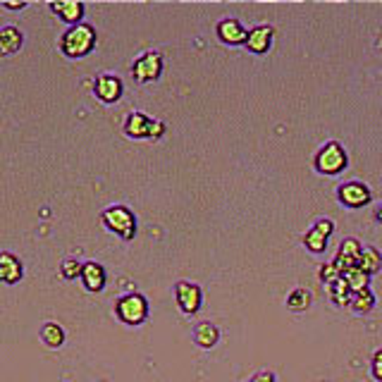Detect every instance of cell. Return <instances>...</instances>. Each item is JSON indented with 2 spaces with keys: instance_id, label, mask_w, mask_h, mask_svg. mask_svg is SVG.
<instances>
[{
  "instance_id": "cell-26",
  "label": "cell",
  "mask_w": 382,
  "mask_h": 382,
  "mask_svg": "<svg viewBox=\"0 0 382 382\" xmlns=\"http://www.w3.org/2000/svg\"><path fill=\"white\" fill-rule=\"evenodd\" d=\"M339 277H342V272H339L337 268L332 265V263H328V265H323V270H320V280H323L325 285H332V282H337Z\"/></svg>"
},
{
  "instance_id": "cell-18",
  "label": "cell",
  "mask_w": 382,
  "mask_h": 382,
  "mask_svg": "<svg viewBox=\"0 0 382 382\" xmlns=\"http://www.w3.org/2000/svg\"><path fill=\"white\" fill-rule=\"evenodd\" d=\"M359 270H363L365 275H375V272H380L382 268V256L378 249H373V246H365V249H361V256H359Z\"/></svg>"
},
{
  "instance_id": "cell-24",
  "label": "cell",
  "mask_w": 382,
  "mask_h": 382,
  "mask_svg": "<svg viewBox=\"0 0 382 382\" xmlns=\"http://www.w3.org/2000/svg\"><path fill=\"white\" fill-rule=\"evenodd\" d=\"M328 289H330V296H332V301L339 303V306H344V303L351 301V289H349L347 282H344V277H339L337 282H332Z\"/></svg>"
},
{
  "instance_id": "cell-3",
  "label": "cell",
  "mask_w": 382,
  "mask_h": 382,
  "mask_svg": "<svg viewBox=\"0 0 382 382\" xmlns=\"http://www.w3.org/2000/svg\"><path fill=\"white\" fill-rule=\"evenodd\" d=\"M103 223L110 232L120 234L122 239H134L137 234V218L127 205H110V208L103 210Z\"/></svg>"
},
{
  "instance_id": "cell-5",
  "label": "cell",
  "mask_w": 382,
  "mask_h": 382,
  "mask_svg": "<svg viewBox=\"0 0 382 382\" xmlns=\"http://www.w3.org/2000/svg\"><path fill=\"white\" fill-rule=\"evenodd\" d=\"M125 134L132 139H160L165 134V122L151 120L143 112H129L125 122Z\"/></svg>"
},
{
  "instance_id": "cell-22",
  "label": "cell",
  "mask_w": 382,
  "mask_h": 382,
  "mask_svg": "<svg viewBox=\"0 0 382 382\" xmlns=\"http://www.w3.org/2000/svg\"><path fill=\"white\" fill-rule=\"evenodd\" d=\"M344 282L349 285L351 289V294H356V292H363V289H368V280L370 277L365 275L363 270H359V268H354V270H349V272H344Z\"/></svg>"
},
{
  "instance_id": "cell-11",
  "label": "cell",
  "mask_w": 382,
  "mask_h": 382,
  "mask_svg": "<svg viewBox=\"0 0 382 382\" xmlns=\"http://www.w3.org/2000/svg\"><path fill=\"white\" fill-rule=\"evenodd\" d=\"M94 94L103 103H115L122 96V81L115 74H101L94 81Z\"/></svg>"
},
{
  "instance_id": "cell-21",
  "label": "cell",
  "mask_w": 382,
  "mask_h": 382,
  "mask_svg": "<svg viewBox=\"0 0 382 382\" xmlns=\"http://www.w3.org/2000/svg\"><path fill=\"white\" fill-rule=\"evenodd\" d=\"M351 308H354L356 313H368L370 308L375 306V296H373V292H370V287L368 289H363V292H356V294H351Z\"/></svg>"
},
{
  "instance_id": "cell-16",
  "label": "cell",
  "mask_w": 382,
  "mask_h": 382,
  "mask_svg": "<svg viewBox=\"0 0 382 382\" xmlns=\"http://www.w3.org/2000/svg\"><path fill=\"white\" fill-rule=\"evenodd\" d=\"M81 280H84V287L89 292H101L105 287V270H103L98 263L89 261L81 265Z\"/></svg>"
},
{
  "instance_id": "cell-14",
  "label": "cell",
  "mask_w": 382,
  "mask_h": 382,
  "mask_svg": "<svg viewBox=\"0 0 382 382\" xmlns=\"http://www.w3.org/2000/svg\"><path fill=\"white\" fill-rule=\"evenodd\" d=\"M218 36H220V41L227 43V46H241V43H246V36H249V32L241 27L239 19L227 17L218 24Z\"/></svg>"
},
{
  "instance_id": "cell-7",
  "label": "cell",
  "mask_w": 382,
  "mask_h": 382,
  "mask_svg": "<svg viewBox=\"0 0 382 382\" xmlns=\"http://www.w3.org/2000/svg\"><path fill=\"white\" fill-rule=\"evenodd\" d=\"M337 196H339V201L347 205V208H363V205H368L370 199H373L370 189L365 187L363 182H347V184H342V187L337 189Z\"/></svg>"
},
{
  "instance_id": "cell-29",
  "label": "cell",
  "mask_w": 382,
  "mask_h": 382,
  "mask_svg": "<svg viewBox=\"0 0 382 382\" xmlns=\"http://www.w3.org/2000/svg\"><path fill=\"white\" fill-rule=\"evenodd\" d=\"M3 8L5 10H24L27 8V3H24V0H19V3H3Z\"/></svg>"
},
{
  "instance_id": "cell-2",
  "label": "cell",
  "mask_w": 382,
  "mask_h": 382,
  "mask_svg": "<svg viewBox=\"0 0 382 382\" xmlns=\"http://www.w3.org/2000/svg\"><path fill=\"white\" fill-rule=\"evenodd\" d=\"M115 316L125 325H141L148 318V301L143 294L129 292L125 296L117 299L115 303Z\"/></svg>"
},
{
  "instance_id": "cell-23",
  "label": "cell",
  "mask_w": 382,
  "mask_h": 382,
  "mask_svg": "<svg viewBox=\"0 0 382 382\" xmlns=\"http://www.w3.org/2000/svg\"><path fill=\"white\" fill-rule=\"evenodd\" d=\"M287 306L292 308V311H306V308L311 306V294L301 287L294 289V292L287 296Z\"/></svg>"
},
{
  "instance_id": "cell-13",
  "label": "cell",
  "mask_w": 382,
  "mask_h": 382,
  "mask_svg": "<svg viewBox=\"0 0 382 382\" xmlns=\"http://www.w3.org/2000/svg\"><path fill=\"white\" fill-rule=\"evenodd\" d=\"M22 275H24L22 261L14 254L3 251V254H0V282H5V285H17V282L22 280Z\"/></svg>"
},
{
  "instance_id": "cell-28",
  "label": "cell",
  "mask_w": 382,
  "mask_h": 382,
  "mask_svg": "<svg viewBox=\"0 0 382 382\" xmlns=\"http://www.w3.org/2000/svg\"><path fill=\"white\" fill-rule=\"evenodd\" d=\"M251 382H275V375L263 370V373H256L254 378H251Z\"/></svg>"
},
{
  "instance_id": "cell-8",
  "label": "cell",
  "mask_w": 382,
  "mask_h": 382,
  "mask_svg": "<svg viewBox=\"0 0 382 382\" xmlns=\"http://www.w3.org/2000/svg\"><path fill=\"white\" fill-rule=\"evenodd\" d=\"M174 296H177V303H179V308H182V313H187V316H194L201 308V301H203L201 287L194 285V282H177Z\"/></svg>"
},
{
  "instance_id": "cell-20",
  "label": "cell",
  "mask_w": 382,
  "mask_h": 382,
  "mask_svg": "<svg viewBox=\"0 0 382 382\" xmlns=\"http://www.w3.org/2000/svg\"><path fill=\"white\" fill-rule=\"evenodd\" d=\"M41 339H43L46 347L58 349V347H63V342H65V330L60 328L58 323H46L43 328H41Z\"/></svg>"
},
{
  "instance_id": "cell-9",
  "label": "cell",
  "mask_w": 382,
  "mask_h": 382,
  "mask_svg": "<svg viewBox=\"0 0 382 382\" xmlns=\"http://www.w3.org/2000/svg\"><path fill=\"white\" fill-rule=\"evenodd\" d=\"M332 230H334L332 220H318V223L306 232V237H303L306 249L313 251V254H323L325 246H328V237L332 234Z\"/></svg>"
},
{
  "instance_id": "cell-15",
  "label": "cell",
  "mask_w": 382,
  "mask_h": 382,
  "mask_svg": "<svg viewBox=\"0 0 382 382\" xmlns=\"http://www.w3.org/2000/svg\"><path fill=\"white\" fill-rule=\"evenodd\" d=\"M50 8V12H55L58 14L63 22L67 24H81V17H84V12H86V8H84V3H77V0H63V3H50L48 5Z\"/></svg>"
},
{
  "instance_id": "cell-27",
  "label": "cell",
  "mask_w": 382,
  "mask_h": 382,
  "mask_svg": "<svg viewBox=\"0 0 382 382\" xmlns=\"http://www.w3.org/2000/svg\"><path fill=\"white\" fill-rule=\"evenodd\" d=\"M373 375H375V380L382 382V349L375 351V356H373Z\"/></svg>"
},
{
  "instance_id": "cell-25",
  "label": "cell",
  "mask_w": 382,
  "mask_h": 382,
  "mask_svg": "<svg viewBox=\"0 0 382 382\" xmlns=\"http://www.w3.org/2000/svg\"><path fill=\"white\" fill-rule=\"evenodd\" d=\"M60 275L65 277V280H74V277L81 275V263L74 261V258H67V261L60 263Z\"/></svg>"
},
{
  "instance_id": "cell-30",
  "label": "cell",
  "mask_w": 382,
  "mask_h": 382,
  "mask_svg": "<svg viewBox=\"0 0 382 382\" xmlns=\"http://www.w3.org/2000/svg\"><path fill=\"white\" fill-rule=\"evenodd\" d=\"M375 220H378V223H382V205L378 210H375Z\"/></svg>"
},
{
  "instance_id": "cell-1",
  "label": "cell",
  "mask_w": 382,
  "mask_h": 382,
  "mask_svg": "<svg viewBox=\"0 0 382 382\" xmlns=\"http://www.w3.org/2000/svg\"><path fill=\"white\" fill-rule=\"evenodd\" d=\"M94 46H96V29L86 22L74 24L60 39V50L67 58H84V55H89L94 50Z\"/></svg>"
},
{
  "instance_id": "cell-19",
  "label": "cell",
  "mask_w": 382,
  "mask_h": 382,
  "mask_svg": "<svg viewBox=\"0 0 382 382\" xmlns=\"http://www.w3.org/2000/svg\"><path fill=\"white\" fill-rule=\"evenodd\" d=\"M218 337H220V332H218V328H215L213 323H199L196 325L194 342L199 344V347H203V349L215 347V344H218Z\"/></svg>"
},
{
  "instance_id": "cell-10",
  "label": "cell",
  "mask_w": 382,
  "mask_h": 382,
  "mask_svg": "<svg viewBox=\"0 0 382 382\" xmlns=\"http://www.w3.org/2000/svg\"><path fill=\"white\" fill-rule=\"evenodd\" d=\"M361 249H363V246H361L356 239H344L342 246H339V254L334 256L332 265L337 268L342 275H344V272H349V270H354V268L359 265Z\"/></svg>"
},
{
  "instance_id": "cell-6",
  "label": "cell",
  "mask_w": 382,
  "mask_h": 382,
  "mask_svg": "<svg viewBox=\"0 0 382 382\" xmlns=\"http://www.w3.org/2000/svg\"><path fill=\"white\" fill-rule=\"evenodd\" d=\"M163 72V55L156 50H148V53L139 55L132 65V74L137 81H156Z\"/></svg>"
},
{
  "instance_id": "cell-12",
  "label": "cell",
  "mask_w": 382,
  "mask_h": 382,
  "mask_svg": "<svg viewBox=\"0 0 382 382\" xmlns=\"http://www.w3.org/2000/svg\"><path fill=\"white\" fill-rule=\"evenodd\" d=\"M272 39H275V29L268 27V24H261V27L251 29L249 36H246V43L244 46L251 50V53L263 55V53H268V50H270Z\"/></svg>"
},
{
  "instance_id": "cell-4",
  "label": "cell",
  "mask_w": 382,
  "mask_h": 382,
  "mask_svg": "<svg viewBox=\"0 0 382 382\" xmlns=\"http://www.w3.org/2000/svg\"><path fill=\"white\" fill-rule=\"evenodd\" d=\"M313 163H316L318 172H323V174H339L344 168H347L349 158H347V153H344L342 143L328 141L318 151V156H316V160H313Z\"/></svg>"
},
{
  "instance_id": "cell-17",
  "label": "cell",
  "mask_w": 382,
  "mask_h": 382,
  "mask_svg": "<svg viewBox=\"0 0 382 382\" xmlns=\"http://www.w3.org/2000/svg\"><path fill=\"white\" fill-rule=\"evenodd\" d=\"M24 43V34L17 27H0V55H14Z\"/></svg>"
}]
</instances>
